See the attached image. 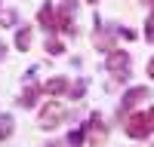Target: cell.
Returning <instances> with one entry per match:
<instances>
[{
  "label": "cell",
  "mask_w": 154,
  "mask_h": 147,
  "mask_svg": "<svg viewBox=\"0 0 154 147\" xmlns=\"http://www.w3.org/2000/svg\"><path fill=\"white\" fill-rule=\"evenodd\" d=\"M123 120H126V126H123V129H126V135H130V138H136V141H145L148 135H154L148 114H126Z\"/></svg>",
  "instance_id": "1"
},
{
  "label": "cell",
  "mask_w": 154,
  "mask_h": 147,
  "mask_svg": "<svg viewBox=\"0 0 154 147\" xmlns=\"http://www.w3.org/2000/svg\"><path fill=\"white\" fill-rule=\"evenodd\" d=\"M65 120H68V110L62 107L59 101H49V104L40 110V120H37V126H40V129H56V126H62Z\"/></svg>",
  "instance_id": "2"
},
{
  "label": "cell",
  "mask_w": 154,
  "mask_h": 147,
  "mask_svg": "<svg viewBox=\"0 0 154 147\" xmlns=\"http://www.w3.org/2000/svg\"><path fill=\"white\" fill-rule=\"evenodd\" d=\"M148 98V86H133V89H126L123 92V101H120V120L126 114H133V107H139Z\"/></svg>",
  "instance_id": "3"
},
{
  "label": "cell",
  "mask_w": 154,
  "mask_h": 147,
  "mask_svg": "<svg viewBox=\"0 0 154 147\" xmlns=\"http://www.w3.org/2000/svg\"><path fill=\"white\" fill-rule=\"evenodd\" d=\"M105 71L108 74H126V71H130V52H123V49H111L108 58H105Z\"/></svg>",
  "instance_id": "4"
},
{
  "label": "cell",
  "mask_w": 154,
  "mask_h": 147,
  "mask_svg": "<svg viewBox=\"0 0 154 147\" xmlns=\"http://www.w3.org/2000/svg\"><path fill=\"white\" fill-rule=\"evenodd\" d=\"M93 24H96V31H93V43H96V49H99V52H111V49H114V37L105 31V24H102L99 16L93 19Z\"/></svg>",
  "instance_id": "5"
},
{
  "label": "cell",
  "mask_w": 154,
  "mask_h": 147,
  "mask_svg": "<svg viewBox=\"0 0 154 147\" xmlns=\"http://www.w3.org/2000/svg\"><path fill=\"white\" fill-rule=\"evenodd\" d=\"M86 132H89V144H93V147L105 144V138H108V129H105V122H102V117H99V114H93V117H89Z\"/></svg>",
  "instance_id": "6"
},
{
  "label": "cell",
  "mask_w": 154,
  "mask_h": 147,
  "mask_svg": "<svg viewBox=\"0 0 154 147\" xmlns=\"http://www.w3.org/2000/svg\"><path fill=\"white\" fill-rule=\"evenodd\" d=\"M56 24H59V31L65 34V37H74V34H77V24H74V9H68L65 3H62V9H56Z\"/></svg>",
  "instance_id": "7"
},
{
  "label": "cell",
  "mask_w": 154,
  "mask_h": 147,
  "mask_svg": "<svg viewBox=\"0 0 154 147\" xmlns=\"http://www.w3.org/2000/svg\"><path fill=\"white\" fill-rule=\"evenodd\" d=\"M37 24H40L46 34H56V31H59V24H56V9L49 6V3H43L40 9H37Z\"/></svg>",
  "instance_id": "8"
},
{
  "label": "cell",
  "mask_w": 154,
  "mask_h": 147,
  "mask_svg": "<svg viewBox=\"0 0 154 147\" xmlns=\"http://www.w3.org/2000/svg\"><path fill=\"white\" fill-rule=\"evenodd\" d=\"M37 101H40V86L28 83V86H25V92H22V98H19V107L31 110V107H37Z\"/></svg>",
  "instance_id": "9"
},
{
  "label": "cell",
  "mask_w": 154,
  "mask_h": 147,
  "mask_svg": "<svg viewBox=\"0 0 154 147\" xmlns=\"http://www.w3.org/2000/svg\"><path fill=\"white\" fill-rule=\"evenodd\" d=\"M68 77H53V80H46V92H49V98H59V95H65L68 92Z\"/></svg>",
  "instance_id": "10"
},
{
  "label": "cell",
  "mask_w": 154,
  "mask_h": 147,
  "mask_svg": "<svg viewBox=\"0 0 154 147\" xmlns=\"http://www.w3.org/2000/svg\"><path fill=\"white\" fill-rule=\"evenodd\" d=\"M28 46H31V28H19L16 31V49L28 52Z\"/></svg>",
  "instance_id": "11"
},
{
  "label": "cell",
  "mask_w": 154,
  "mask_h": 147,
  "mask_svg": "<svg viewBox=\"0 0 154 147\" xmlns=\"http://www.w3.org/2000/svg\"><path fill=\"white\" fill-rule=\"evenodd\" d=\"M43 49H46L49 55H62V52H65V43H62V40H56V37H46Z\"/></svg>",
  "instance_id": "12"
},
{
  "label": "cell",
  "mask_w": 154,
  "mask_h": 147,
  "mask_svg": "<svg viewBox=\"0 0 154 147\" xmlns=\"http://www.w3.org/2000/svg\"><path fill=\"white\" fill-rule=\"evenodd\" d=\"M83 138H86V126L74 129V132L68 135V147H80V144H83Z\"/></svg>",
  "instance_id": "13"
},
{
  "label": "cell",
  "mask_w": 154,
  "mask_h": 147,
  "mask_svg": "<svg viewBox=\"0 0 154 147\" xmlns=\"http://www.w3.org/2000/svg\"><path fill=\"white\" fill-rule=\"evenodd\" d=\"M9 135H12V117H9V114H3V117H0V141L9 138Z\"/></svg>",
  "instance_id": "14"
},
{
  "label": "cell",
  "mask_w": 154,
  "mask_h": 147,
  "mask_svg": "<svg viewBox=\"0 0 154 147\" xmlns=\"http://www.w3.org/2000/svg\"><path fill=\"white\" fill-rule=\"evenodd\" d=\"M68 92H71V98H80V95L86 92V83H83V80H77L74 86H68Z\"/></svg>",
  "instance_id": "15"
},
{
  "label": "cell",
  "mask_w": 154,
  "mask_h": 147,
  "mask_svg": "<svg viewBox=\"0 0 154 147\" xmlns=\"http://www.w3.org/2000/svg\"><path fill=\"white\" fill-rule=\"evenodd\" d=\"M145 40H148V43H154V12H151V19L145 22Z\"/></svg>",
  "instance_id": "16"
},
{
  "label": "cell",
  "mask_w": 154,
  "mask_h": 147,
  "mask_svg": "<svg viewBox=\"0 0 154 147\" xmlns=\"http://www.w3.org/2000/svg\"><path fill=\"white\" fill-rule=\"evenodd\" d=\"M117 34L123 37V40H133V37H136V31H130V28H117Z\"/></svg>",
  "instance_id": "17"
},
{
  "label": "cell",
  "mask_w": 154,
  "mask_h": 147,
  "mask_svg": "<svg viewBox=\"0 0 154 147\" xmlns=\"http://www.w3.org/2000/svg\"><path fill=\"white\" fill-rule=\"evenodd\" d=\"M3 22H6V28H12V22H16V12H6V16H3Z\"/></svg>",
  "instance_id": "18"
},
{
  "label": "cell",
  "mask_w": 154,
  "mask_h": 147,
  "mask_svg": "<svg viewBox=\"0 0 154 147\" xmlns=\"http://www.w3.org/2000/svg\"><path fill=\"white\" fill-rule=\"evenodd\" d=\"M46 147H68V141H49Z\"/></svg>",
  "instance_id": "19"
},
{
  "label": "cell",
  "mask_w": 154,
  "mask_h": 147,
  "mask_svg": "<svg viewBox=\"0 0 154 147\" xmlns=\"http://www.w3.org/2000/svg\"><path fill=\"white\" fill-rule=\"evenodd\" d=\"M148 77H151V80H154V58H151V61H148Z\"/></svg>",
  "instance_id": "20"
},
{
  "label": "cell",
  "mask_w": 154,
  "mask_h": 147,
  "mask_svg": "<svg viewBox=\"0 0 154 147\" xmlns=\"http://www.w3.org/2000/svg\"><path fill=\"white\" fill-rule=\"evenodd\" d=\"M148 120H151V129H154V107H148Z\"/></svg>",
  "instance_id": "21"
},
{
  "label": "cell",
  "mask_w": 154,
  "mask_h": 147,
  "mask_svg": "<svg viewBox=\"0 0 154 147\" xmlns=\"http://www.w3.org/2000/svg\"><path fill=\"white\" fill-rule=\"evenodd\" d=\"M3 58H6V46L0 43V61H3Z\"/></svg>",
  "instance_id": "22"
},
{
  "label": "cell",
  "mask_w": 154,
  "mask_h": 147,
  "mask_svg": "<svg viewBox=\"0 0 154 147\" xmlns=\"http://www.w3.org/2000/svg\"><path fill=\"white\" fill-rule=\"evenodd\" d=\"M86 3H99V0H86Z\"/></svg>",
  "instance_id": "23"
}]
</instances>
